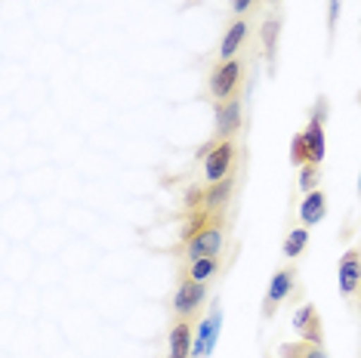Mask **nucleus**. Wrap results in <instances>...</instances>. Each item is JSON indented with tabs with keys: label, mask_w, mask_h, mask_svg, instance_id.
<instances>
[{
	"label": "nucleus",
	"mask_w": 361,
	"mask_h": 358,
	"mask_svg": "<svg viewBox=\"0 0 361 358\" xmlns=\"http://www.w3.org/2000/svg\"><path fill=\"white\" fill-rule=\"evenodd\" d=\"M219 324H223V312L213 309V312L198 324V333H195V346H192V358H204L210 355V349L216 346V337H219Z\"/></svg>",
	"instance_id": "1a4fd4ad"
},
{
	"label": "nucleus",
	"mask_w": 361,
	"mask_h": 358,
	"mask_svg": "<svg viewBox=\"0 0 361 358\" xmlns=\"http://www.w3.org/2000/svg\"><path fill=\"white\" fill-rule=\"evenodd\" d=\"M278 358H331V355H327L324 343H306V340H300V343H284L278 349Z\"/></svg>",
	"instance_id": "f3484780"
},
{
	"label": "nucleus",
	"mask_w": 361,
	"mask_h": 358,
	"mask_svg": "<svg viewBox=\"0 0 361 358\" xmlns=\"http://www.w3.org/2000/svg\"><path fill=\"white\" fill-rule=\"evenodd\" d=\"M226 247V229H223V216L216 219L213 226H207L201 235H195L192 241L179 244V254H183L185 263H195V259L204 257H219Z\"/></svg>",
	"instance_id": "7ed1b4c3"
},
{
	"label": "nucleus",
	"mask_w": 361,
	"mask_h": 358,
	"mask_svg": "<svg viewBox=\"0 0 361 358\" xmlns=\"http://www.w3.org/2000/svg\"><path fill=\"white\" fill-rule=\"evenodd\" d=\"M302 133H306V142H309V164H322L324 161V121L312 118Z\"/></svg>",
	"instance_id": "dca6fc26"
},
{
	"label": "nucleus",
	"mask_w": 361,
	"mask_h": 358,
	"mask_svg": "<svg viewBox=\"0 0 361 358\" xmlns=\"http://www.w3.org/2000/svg\"><path fill=\"white\" fill-rule=\"evenodd\" d=\"M278 35H281V16H272V19L262 22V47H266L269 62H275L278 56Z\"/></svg>",
	"instance_id": "a211bd4d"
},
{
	"label": "nucleus",
	"mask_w": 361,
	"mask_h": 358,
	"mask_svg": "<svg viewBox=\"0 0 361 358\" xmlns=\"http://www.w3.org/2000/svg\"><path fill=\"white\" fill-rule=\"evenodd\" d=\"M247 19H235L232 25L226 28L223 40H219V62L226 59H238V53H241V47L247 44Z\"/></svg>",
	"instance_id": "9b49d317"
},
{
	"label": "nucleus",
	"mask_w": 361,
	"mask_h": 358,
	"mask_svg": "<svg viewBox=\"0 0 361 358\" xmlns=\"http://www.w3.org/2000/svg\"><path fill=\"white\" fill-rule=\"evenodd\" d=\"M204 195H207V189H204V185H188L185 195H183V214L201 210V207H204Z\"/></svg>",
	"instance_id": "4be33fe9"
},
{
	"label": "nucleus",
	"mask_w": 361,
	"mask_h": 358,
	"mask_svg": "<svg viewBox=\"0 0 361 358\" xmlns=\"http://www.w3.org/2000/svg\"><path fill=\"white\" fill-rule=\"evenodd\" d=\"M241 62L238 59H226V62H216L207 78V90L216 102H226V99H235L241 96Z\"/></svg>",
	"instance_id": "f03ea898"
},
{
	"label": "nucleus",
	"mask_w": 361,
	"mask_h": 358,
	"mask_svg": "<svg viewBox=\"0 0 361 358\" xmlns=\"http://www.w3.org/2000/svg\"><path fill=\"white\" fill-rule=\"evenodd\" d=\"M306 244H309V232H306V229H293V232L284 238L281 254H284L287 259H297L302 250H306Z\"/></svg>",
	"instance_id": "6ab92c4d"
},
{
	"label": "nucleus",
	"mask_w": 361,
	"mask_h": 358,
	"mask_svg": "<svg viewBox=\"0 0 361 358\" xmlns=\"http://www.w3.org/2000/svg\"><path fill=\"white\" fill-rule=\"evenodd\" d=\"M241 96L226 102H216V140H235L241 130Z\"/></svg>",
	"instance_id": "6e6552de"
},
{
	"label": "nucleus",
	"mask_w": 361,
	"mask_h": 358,
	"mask_svg": "<svg viewBox=\"0 0 361 358\" xmlns=\"http://www.w3.org/2000/svg\"><path fill=\"white\" fill-rule=\"evenodd\" d=\"M340 4L343 0H327V31H336V19H340Z\"/></svg>",
	"instance_id": "5701e85b"
},
{
	"label": "nucleus",
	"mask_w": 361,
	"mask_h": 358,
	"mask_svg": "<svg viewBox=\"0 0 361 358\" xmlns=\"http://www.w3.org/2000/svg\"><path fill=\"white\" fill-rule=\"evenodd\" d=\"M235 158H238V145L235 140H213L201 149V161H204V179L210 183H219V179L232 176V167H235Z\"/></svg>",
	"instance_id": "f257e3e1"
},
{
	"label": "nucleus",
	"mask_w": 361,
	"mask_h": 358,
	"mask_svg": "<svg viewBox=\"0 0 361 358\" xmlns=\"http://www.w3.org/2000/svg\"><path fill=\"white\" fill-rule=\"evenodd\" d=\"M290 164H293V167L309 164V142H306V133H297V136L290 140Z\"/></svg>",
	"instance_id": "aec40b11"
},
{
	"label": "nucleus",
	"mask_w": 361,
	"mask_h": 358,
	"mask_svg": "<svg viewBox=\"0 0 361 358\" xmlns=\"http://www.w3.org/2000/svg\"><path fill=\"white\" fill-rule=\"evenodd\" d=\"M293 288H297V266L278 268V272L272 275V281H269V288H266V303H262V315H266V319H272V315L278 312V306H281L284 300L293 294Z\"/></svg>",
	"instance_id": "39448f33"
},
{
	"label": "nucleus",
	"mask_w": 361,
	"mask_h": 358,
	"mask_svg": "<svg viewBox=\"0 0 361 358\" xmlns=\"http://www.w3.org/2000/svg\"><path fill=\"white\" fill-rule=\"evenodd\" d=\"M272 4H278V0H272Z\"/></svg>",
	"instance_id": "a878e982"
},
{
	"label": "nucleus",
	"mask_w": 361,
	"mask_h": 358,
	"mask_svg": "<svg viewBox=\"0 0 361 358\" xmlns=\"http://www.w3.org/2000/svg\"><path fill=\"white\" fill-rule=\"evenodd\" d=\"M207 300V284L192 281V278H179L176 294H173V319L179 321H195L198 309Z\"/></svg>",
	"instance_id": "20e7f679"
},
{
	"label": "nucleus",
	"mask_w": 361,
	"mask_h": 358,
	"mask_svg": "<svg viewBox=\"0 0 361 358\" xmlns=\"http://www.w3.org/2000/svg\"><path fill=\"white\" fill-rule=\"evenodd\" d=\"M192 346H195V337H192V321H173L170 328V337H167V358H192Z\"/></svg>",
	"instance_id": "9d476101"
},
{
	"label": "nucleus",
	"mask_w": 361,
	"mask_h": 358,
	"mask_svg": "<svg viewBox=\"0 0 361 358\" xmlns=\"http://www.w3.org/2000/svg\"><path fill=\"white\" fill-rule=\"evenodd\" d=\"M293 328H297L300 340L306 343H324V324H322V315L312 303H302L297 312H293Z\"/></svg>",
	"instance_id": "0eeeda50"
},
{
	"label": "nucleus",
	"mask_w": 361,
	"mask_h": 358,
	"mask_svg": "<svg viewBox=\"0 0 361 358\" xmlns=\"http://www.w3.org/2000/svg\"><path fill=\"white\" fill-rule=\"evenodd\" d=\"M253 4H257V0H232V13L238 19H244V13L253 10Z\"/></svg>",
	"instance_id": "b1692460"
},
{
	"label": "nucleus",
	"mask_w": 361,
	"mask_h": 358,
	"mask_svg": "<svg viewBox=\"0 0 361 358\" xmlns=\"http://www.w3.org/2000/svg\"><path fill=\"white\" fill-rule=\"evenodd\" d=\"M336 275H340V294L343 297L361 294V250H355V247L346 250V254L340 257Z\"/></svg>",
	"instance_id": "423d86ee"
},
{
	"label": "nucleus",
	"mask_w": 361,
	"mask_h": 358,
	"mask_svg": "<svg viewBox=\"0 0 361 358\" xmlns=\"http://www.w3.org/2000/svg\"><path fill=\"white\" fill-rule=\"evenodd\" d=\"M358 192H361V183H358Z\"/></svg>",
	"instance_id": "393cba45"
},
{
	"label": "nucleus",
	"mask_w": 361,
	"mask_h": 358,
	"mask_svg": "<svg viewBox=\"0 0 361 358\" xmlns=\"http://www.w3.org/2000/svg\"><path fill=\"white\" fill-rule=\"evenodd\" d=\"M219 257H204V259H195V263H185L183 268H179V278H192V281H201L207 284L213 275L219 272Z\"/></svg>",
	"instance_id": "4468645a"
},
{
	"label": "nucleus",
	"mask_w": 361,
	"mask_h": 358,
	"mask_svg": "<svg viewBox=\"0 0 361 358\" xmlns=\"http://www.w3.org/2000/svg\"><path fill=\"white\" fill-rule=\"evenodd\" d=\"M232 192H235V173L219 179V183H210L207 195H204V210H210V214H223L226 204L232 201Z\"/></svg>",
	"instance_id": "f8f14e48"
},
{
	"label": "nucleus",
	"mask_w": 361,
	"mask_h": 358,
	"mask_svg": "<svg viewBox=\"0 0 361 358\" xmlns=\"http://www.w3.org/2000/svg\"><path fill=\"white\" fill-rule=\"evenodd\" d=\"M318 179H322V164H302L300 167V189L306 195L318 189Z\"/></svg>",
	"instance_id": "412c9836"
},
{
	"label": "nucleus",
	"mask_w": 361,
	"mask_h": 358,
	"mask_svg": "<svg viewBox=\"0 0 361 358\" xmlns=\"http://www.w3.org/2000/svg\"><path fill=\"white\" fill-rule=\"evenodd\" d=\"M223 216V214H210V210H192V214H185V223H183V232H179V241H192L195 235H201L207 226H213L216 219Z\"/></svg>",
	"instance_id": "2eb2a0df"
},
{
	"label": "nucleus",
	"mask_w": 361,
	"mask_h": 358,
	"mask_svg": "<svg viewBox=\"0 0 361 358\" xmlns=\"http://www.w3.org/2000/svg\"><path fill=\"white\" fill-rule=\"evenodd\" d=\"M324 216H327V195H324L322 189L309 192L306 198H302V204H300V219H302V226H318Z\"/></svg>",
	"instance_id": "ddd939ff"
}]
</instances>
